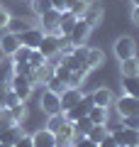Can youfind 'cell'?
Wrapping results in <instances>:
<instances>
[{"instance_id":"1","label":"cell","mask_w":139,"mask_h":147,"mask_svg":"<svg viewBox=\"0 0 139 147\" xmlns=\"http://www.w3.org/2000/svg\"><path fill=\"white\" fill-rule=\"evenodd\" d=\"M112 49H115V57H117L120 61H122V59H129V57H137V42H134V37H129V34L117 37L115 44H112Z\"/></svg>"},{"instance_id":"2","label":"cell","mask_w":139,"mask_h":147,"mask_svg":"<svg viewBox=\"0 0 139 147\" xmlns=\"http://www.w3.org/2000/svg\"><path fill=\"white\" fill-rule=\"evenodd\" d=\"M110 135L115 137V142H117L120 147H134V145H139V130H134V127L120 125V127H115Z\"/></svg>"},{"instance_id":"3","label":"cell","mask_w":139,"mask_h":147,"mask_svg":"<svg viewBox=\"0 0 139 147\" xmlns=\"http://www.w3.org/2000/svg\"><path fill=\"white\" fill-rule=\"evenodd\" d=\"M115 108H117L120 118H127V115H139V98H134V96H120V98H115Z\"/></svg>"},{"instance_id":"4","label":"cell","mask_w":139,"mask_h":147,"mask_svg":"<svg viewBox=\"0 0 139 147\" xmlns=\"http://www.w3.org/2000/svg\"><path fill=\"white\" fill-rule=\"evenodd\" d=\"M59 17H61V12L59 10H49V12H44V15L39 17V22H41V32L44 34H51V37H61V30H59Z\"/></svg>"},{"instance_id":"5","label":"cell","mask_w":139,"mask_h":147,"mask_svg":"<svg viewBox=\"0 0 139 147\" xmlns=\"http://www.w3.org/2000/svg\"><path fill=\"white\" fill-rule=\"evenodd\" d=\"M10 88L17 93V98L20 100H29L32 98V93H34V84H32L27 76H12V81H10Z\"/></svg>"},{"instance_id":"6","label":"cell","mask_w":139,"mask_h":147,"mask_svg":"<svg viewBox=\"0 0 139 147\" xmlns=\"http://www.w3.org/2000/svg\"><path fill=\"white\" fill-rule=\"evenodd\" d=\"M90 32H93V27L88 25L86 20H81V17H78L76 25H73V30L68 32V42H71L73 47H76V44H86L88 37H90Z\"/></svg>"},{"instance_id":"7","label":"cell","mask_w":139,"mask_h":147,"mask_svg":"<svg viewBox=\"0 0 139 147\" xmlns=\"http://www.w3.org/2000/svg\"><path fill=\"white\" fill-rule=\"evenodd\" d=\"M39 108L44 110L46 115H54V113H61V103H59V93H54V91L44 88L39 96Z\"/></svg>"},{"instance_id":"8","label":"cell","mask_w":139,"mask_h":147,"mask_svg":"<svg viewBox=\"0 0 139 147\" xmlns=\"http://www.w3.org/2000/svg\"><path fill=\"white\" fill-rule=\"evenodd\" d=\"M93 98H90V93L88 96H81V100H78L76 105H73L71 110H66V113H63V118H66L68 123H73V120H78V118H83V115H88V110L93 108Z\"/></svg>"},{"instance_id":"9","label":"cell","mask_w":139,"mask_h":147,"mask_svg":"<svg viewBox=\"0 0 139 147\" xmlns=\"http://www.w3.org/2000/svg\"><path fill=\"white\" fill-rule=\"evenodd\" d=\"M22 47L20 42V34H15V32H3V37H0V52L5 54V57H12V54L17 52V49Z\"/></svg>"},{"instance_id":"10","label":"cell","mask_w":139,"mask_h":147,"mask_svg":"<svg viewBox=\"0 0 139 147\" xmlns=\"http://www.w3.org/2000/svg\"><path fill=\"white\" fill-rule=\"evenodd\" d=\"M81 96H83V91H81V88H71V86H66V91L59 96V103H61V113L71 110L73 105L81 100Z\"/></svg>"},{"instance_id":"11","label":"cell","mask_w":139,"mask_h":147,"mask_svg":"<svg viewBox=\"0 0 139 147\" xmlns=\"http://www.w3.org/2000/svg\"><path fill=\"white\" fill-rule=\"evenodd\" d=\"M39 49L41 54H44L46 59H56L59 57V37H51V34H44L39 42Z\"/></svg>"},{"instance_id":"12","label":"cell","mask_w":139,"mask_h":147,"mask_svg":"<svg viewBox=\"0 0 139 147\" xmlns=\"http://www.w3.org/2000/svg\"><path fill=\"white\" fill-rule=\"evenodd\" d=\"M41 37H44L41 27H27L25 32H20V42L25 44V47H29V49H37L39 42H41Z\"/></svg>"},{"instance_id":"13","label":"cell","mask_w":139,"mask_h":147,"mask_svg":"<svg viewBox=\"0 0 139 147\" xmlns=\"http://www.w3.org/2000/svg\"><path fill=\"white\" fill-rule=\"evenodd\" d=\"M90 98H93V103H95V105H103V108H110V105L115 103V93L108 88V86L95 88V91L90 93Z\"/></svg>"},{"instance_id":"14","label":"cell","mask_w":139,"mask_h":147,"mask_svg":"<svg viewBox=\"0 0 139 147\" xmlns=\"http://www.w3.org/2000/svg\"><path fill=\"white\" fill-rule=\"evenodd\" d=\"M32 142H34V147H56V135L46 127H39L32 135Z\"/></svg>"},{"instance_id":"15","label":"cell","mask_w":139,"mask_h":147,"mask_svg":"<svg viewBox=\"0 0 139 147\" xmlns=\"http://www.w3.org/2000/svg\"><path fill=\"white\" fill-rule=\"evenodd\" d=\"M51 76H54V64H49V61H46V64H41V66H37L34 71H32L29 81H32L34 86H37V84H41V86H44L46 81L51 79Z\"/></svg>"},{"instance_id":"16","label":"cell","mask_w":139,"mask_h":147,"mask_svg":"<svg viewBox=\"0 0 139 147\" xmlns=\"http://www.w3.org/2000/svg\"><path fill=\"white\" fill-rule=\"evenodd\" d=\"M54 135H56V147H63V145H68V142H73V140H76V132H73V123L63 120V125L59 127Z\"/></svg>"},{"instance_id":"17","label":"cell","mask_w":139,"mask_h":147,"mask_svg":"<svg viewBox=\"0 0 139 147\" xmlns=\"http://www.w3.org/2000/svg\"><path fill=\"white\" fill-rule=\"evenodd\" d=\"M103 17H105V10L100 5H88V10L81 15V20H86L90 27H98L103 22Z\"/></svg>"},{"instance_id":"18","label":"cell","mask_w":139,"mask_h":147,"mask_svg":"<svg viewBox=\"0 0 139 147\" xmlns=\"http://www.w3.org/2000/svg\"><path fill=\"white\" fill-rule=\"evenodd\" d=\"M120 74L122 79H132V76H139V59L137 57H129L120 61Z\"/></svg>"},{"instance_id":"19","label":"cell","mask_w":139,"mask_h":147,"mask_svg":"<svg viewBox=\"0 0 139 147\" xmlns=\"http://www.w3.org/2000/svg\"><path fill=\"white\" fill-rule=\"evenodd\" d=\"M110 108H103V105H93L90 110H88V118H90L95 125H108L110 123Z\"/></svg>"},{"instance_id":"20","label":"cell","mask_w":139,"mask_h":147,"mask_svg":"<svg viewBox=\"0 0 139 147\" xmlns=\"http://www.w3.org/2000/svg\"><path fill=\"white\" fill-rule=\"evenodd\" d=\"M12 76H15V61L12 59H0V84L10 86Z\"/></svg>"},{"instance_id":"21","label":"cell","mask_w":139,"mask_h":147,"mask_svg":"<svg viewBox=\"0 0 139 147\" xmlns=\"http://www.w3.org/2000/svg\"><path fill=\"white\" fill-rule=\"evenodd\" d=\"M86 64H88V69H100L105 64V54H103V49H95V47H88V57H86Z\"/></svg>"},{"instance_id":"22","label":"cell","mask_w":139,"mask_h":147,"mask_svg":"<svg viewBox=\"0 0 139 147\" xmlns=\"http://www.w3.org/2000/svg\"><path fill=\"white\" fill-rule=\"evenodd\" d=\"M76 20H78V17L73 15L71 10H63V12H61V17H59V30H61V34H63V37H68V32L73 30Z\"/></svg>"},{"instance_id":"23","label":"cell","mask_w":139,"mask_h":147,"mask_svg":"<svg viewBox=\"0 0 139 147\" xmlns=\"http://www.w3.org/2000/svg\"><path fill=\"white\" fill-rule=\"evenodd\" d=\"M22 125H12V127H7V130H0V142H5V145H15L17 140H20V135H22Z\"/></svg>"},{"instance_id":"24","label":"cell","mask_w":139,"mask_h":147,"mask_svg":"<svg viewBox=\"0 0 139 147\" xmlns=\"http://www.w3.org/2000/svg\"><path fill=\"white\" fill-rule=\"evenodd\" d=\"M90 127H93V120H90L88 115L73 120V132H76V137H86L88 132H90Z\"/></svg>"},{"instance_id":"25","label":"cell","mask_w":139,"mask_h":147,"mask_svg":"<svg viewBox=\"0 0 139 147\" xmlns=\"http://www.w3.org/2000/svg\"><path fill=\"white\" fill-rule=\"evenodd\" d=\"M29 7H32V12L37 17H41L44 12L51 10V0H29Z\"/></svg>"},{"instance_id":"26","label":"cell","mask_w":139,"mask_h":147,"mask_svg":"<svg viewBox=\"0 0 139 147\" xmlns=\"http://www.w3.org/2000/svg\"><path fill=\"white\" fill-rule=\"evenodd\" d=\"M105 135H110V132H108V127H105V125H95V123H93L90 132H88L86 137H88V140H90V142H95V145H98V142L103 140Z\"/></svg>"},{"instance_id":"27","label":"cell","mask_w":139,"mask_h":147,"mask_svg":"<svg viewBox=\"0 0 139 147\" xmlns=\"http://www.w3.org/2000/svg\"><path fill=\"white\" fill-rule=\"evenodd\" d=\"M10 110V115H12V120L15 123H25V118H27V105L25 103H17V105H12V108H7Z\"/></svg>"},{"instance_id":"28","label":"cell","mask_w":139,"mask_h":147,"mask_svg":"<svg viewBox=\"0 0 139 147\" xmlns=\"http://www.w3.org/2000/svg\"><path fill=\"white\" fill-rule=\"evenodd\" d=\"M124 93L127 96H134V98H139V76H132V79H124Z\"/></svg>"},{"instance_id":"29","label":"cell","mask_w":139,"mask_h":147,"mask_svg":"<svg viewBox=\"0 0 139 147\" xmlns=\"http://www.w3.org/2000/svg\"><path fill=\"white\" fill-rule=\"evenodd\" d=\"M17 103H25V100H20L17 93L7 86V91H5V96H3V100H0V105H3V108H12V105H17Z\"/></svg>"},{"instance_id":"30","label":"cell","mask_w":139,"mask_h":147,"mask_svg":"<svg viewBox=\"0 0 139 147\" xmlns=\"http://www.w3.org/2000/svg\"><path fill=\"white\" fill-rule=\"evenodd\" d=\"M44 88H49V91H54V93L61 96L63 91H66V81H61V79H56V76H51V79L44 84Z\"/></svg>"},{"instance_id":"31","label":"cell","mask_w":139,"mask_h":147,"mask_svg":"<svg viewBox=\"0 0 139 147\" xmlns=\"http://www.w3.org/2000/svg\"><path fill=\"white\" fill-rule=\"evenodd\" d=\"M63 120H66V118H63V113H54V115H49V120H46V130H51V132H56L59 127L63 125Z\"/></svg>"},{"instance_id":"32","label":"cell","mask_w":139,"mask_h":147,"mask_svg":"<svg viewBox=\"0 0 139 147\" xmlns=\"http://www.w3.org/2000/svg\"><path fill=\"white\" fill-rule=\"evenodd\" d=\"M46 61H49V59H46L44 54L39 52V49H32V52H29V59H27V64H29L32 69H37V66H41V64H46Z\"/></svg>"},{"instance_id":"33","label":"cell","mask_w":139,"mask_h":147,"mask_svg":"<svg viewBox=\"0 0 139 147\" xmlns=\"http://www.w3.org/2000/svg\"><path fill=\"white\" fill-rule=\"evenodd\" d=\"M12 125H20V123L12 120V115H10L7 108H0V130H7V127H12Z\"/></svg>"},{"instance_id":"34","label":"cell","mask_w":139,"mask_h":147,"mask_svg":"<svg viewBox=\"0 0 139 147\" xmlns=\"http://www.w3.org/2000/svg\"><path fill=\"white\" fill-rule=\"evenodd\" d=\"M27 22L25 20H17V17H10V22H7V32H15V34H20V32L27 30Z\"/></svg>"},{"instance_id":"35","label":"cell","mask_w":139,"mask_h":147,"mask_svg":"<svg viewBox=\"0 0 139 147\" xmlns=\"http://www.w3.org/2000/svg\"><path fill=\"white\" fill-rule=\"evenodd\" d=\"M32 71H34V69H32L27 61H15V74H17V76H27V79H29Z\"/></svg>"},{"instance_id":"36","label":"cell","mask_w":139,"mask_h":147,"mask_svg":"<svg viewBox=\"0 0 139 147\" xmlns=\"http://www.w3.org/2000/svg\"><path fill=\"white\" fill-rule=\"evenodd\" d=\"M29 52H32V49H29V47H25V44H22V47L17 49V52L12 54L10 59H12V61H27V59H29Z\"/></svg>"},{"instance_id":"37","label":"cell","mask_w":139,"mask_h":147,"mask_svg":"<svg viewBox=\"0 0 139 147\" xmlns=\"http://www.w3.org/2000/svg\"><path fill=\"white\" fill-rule=\"evenodd\" d=\"M88 5H90V0H78L76 5H73V7H71V12H73V15H76V17H81V15H83V12H86V10H88Z\"/></svg>"},{"instance_id":"38","label":"cell","mask_w":139,"mask_h":147,"mask_svg":"<svg viewBox=\"0 0 139 147\" xmlns=\"http://www.w3.org/2000/svg\"><path fill=\"white\" fill-rule=\"evenodd\" d=\"M10 17H12V15L5 10V7H0V32H5V30H7V22H10Z\"/></svg>"},{"instance_id":"39","label":"cell","mask_w":139,"mask_h":147,"mask_svg":"<svg viewBox=\"0 0 139 147\" xmlns=\"http://www.w3.org/2000/svg\"><path fill=\"white\" fill-rule=\"evenodd\" d=\"M122 125H124V127H134V130H139V115H127V118H122Z\"/></svg>"},{"instance_id":"40","label":"cell","mask_w":139,"mask_h":147,"mask_svg":"<svg viewBox=\"0 0 139 147\" xmlns=\"http://www.w3.org/2000/svg\"><path fill=\"white\" fill-rule=\"evenodd\" d=\"M15 147H34V142H32V135L22 132V135H20V140L15 142Z\"/></svg>"},{"instance_id":"41","label":"cell","mask_w":139,"mask_h":147,"mask_svg":"<svg viewBox=\"0 0 139 147\" xmlns=\"http://www.w3.org/2000/svg\"><path fill=\"white\" fill-rule=\"evenodd\" d=\"M73 147H98V145L90 142L88 137H76V140H73Z\"/></svg>"},{"instance_id":"42","label":"cell","mask_w":139,"mask_h":147,"mask_svg":"<svg viewBox=\"0 0 139 147\" xmlns=\"http://www.w3.org/2000/svg\"><path fill=\"white\" fill-rule=\"evenodd\" d=\"M98 147H120V145L115 142V137H112V135H105L103 140L98 142Z\"/></svg>"},{"instance_id":"43","label":"cell","mask_w":139,"mask_h":147,"mask_svg":"<svg viewBox=\"0 0 139 147\" xmlns=\"http://www.w3.org/2000/svg\"><path fill=\"white\" fill-rule=\"evenodd\" d=\"M51 7L59 10V12H63V10H66V0H51Z\"/></svg>"},{"instance_id":"44","label":"cell","mask_w":139,"mask_h":147,"mask_svg":"<svg viewBox=\"0 0 139 147\" xmlns=\"http://www.w3.org/2000/svg\"><path fill=\"white\" fill-rule=\"evenodd\" d=\"M132 22L139 27V5H134V7H132Z\"/></svg>"},{"instance_id":"45","label":"cell","mask_w":139,"mask_h":147,"mask_svg":"<svg viewBox=\"0 0 139 147\" xmlns=\"http://www.w3.org/2000/svg\"><path fill=\"white\" fill-rule=\"evenodd\" d=\"M76 3H78V0H66V10H71V7L76 5Z\"/></svg>"},{"instance_id":"46","label":"cell","mask_w":139,"mask_h":147,"mask_svg":"<svg viewBox=\"0 0 139 147\" xmlns=\"http://www.w3.org/2000/svg\"><path fill=\"white\" fill-rule=\"evenodd\" d=\"M0 147H15V145H5V142H0Z\"/></svg>"},{"instance_id":"47","label":"cell","mask_w":139,"mask_h":147,"mask_svg":"<svg viewBox=\"0 0 139 147\" xmlns=\"http://www.w3.org/2000/svg\"><path fill=\"white\" fill-rule=\"evenodd\" d=\"M132 5H139V0H132Z\"/></svg>"},{"instance_id":"48","label":"cell","mask_w":139,"mask_h":147,"mask_svg":"<svg viewBox=\"0 0 139 147\" xmlns=\"http://www.w3.org/2000/svg\"><path fill=\"white\" fill-rule=\"evenodd\" d=\"M63 147H73V142H68V145H63Z\"/></svg>"},{"instance_id":"49","label":"cell","mask_w":139,"mask_h":147,"mask_svg":"<svg viewBox=\"0 0 139 147\" xmlns=\"http://www.w3.org/2000/svg\"><path fill=\"white\" fill-rule=\"evenodd\" d=\"M134 147H139V145H134Z\"/></svg>"}]
</instances>
